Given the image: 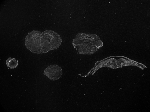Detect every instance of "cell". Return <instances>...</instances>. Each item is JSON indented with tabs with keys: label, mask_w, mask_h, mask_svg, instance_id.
I'll return each mask as SVG.
<instances>
[{
	"label": "cell",
	"mask_w": 150,
	"mask_h": 112,
	"mask_svg": "<svg viewBox=\"0 0 150 112\" xmlns=\"http://www.w3.org/2000/svg\"><path fill=\"white\" fill-rule=\"evenodd\" d=\"M6 64L7 66L10 69H15L18 64V60L14 58L9 57L6 60Z\"/></svg>",
	"instance_id": "277c9868"
},
{
	"label": "cell",
	"mask_w": 150,
	"mask_h": 112,
	"mask_svg": "<svg viewBox=\"0 0 150 112\" xmlns=\"http://www.w3.org/2000/svg\"><path fill=\"white\" fill-rule=\"evenodd\" d=\"M44 74L50 79L52 81H55L59 79L61 76L62 70L58 66L51 65L45 69Z\"/></svg>",
	"instance_id": "3957f363"
},
{
	"label": "cell",
	"mask_w": 150,
	"mask_h": 112,
	"mask_svg": "<svg viewBox=\"0 0 150 112\" xmlns=\"http://www.w3.org/2000/svg\"><path fill=\"white\" fill-rule=\"evenodd\" d=\"M42 33L34 30L26 36L25 42L27 48L33 54H40V43Z\"/></svg>",
	"instance_id": "7a4b0ae2"
},
{
	"label": "cell",
	"mask_w": 150,
	"mask_h": 112,
	"mask_svg": "<svg viewBox=\"0 0 150 112\" xmlns=\"http://www.w3.org/2000/svg\"><path fill=\"white\" fill-rule=\"evenodd\" d=\"M62 43L60 36L52 30L45 31L42 33L40 43V54L45 53L58 48Z\"/></svg>",
	"instance_id": "6da1fadb"
}]
</instances>
